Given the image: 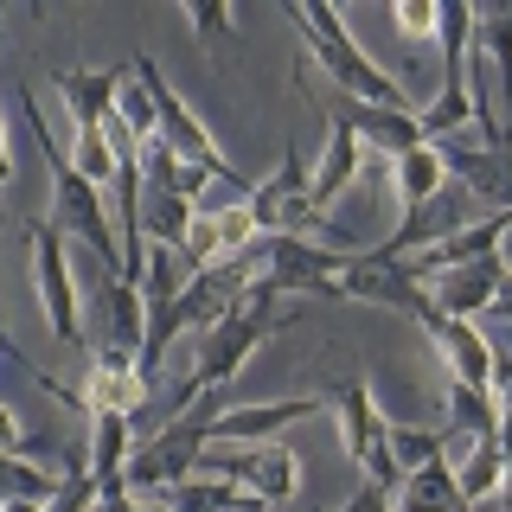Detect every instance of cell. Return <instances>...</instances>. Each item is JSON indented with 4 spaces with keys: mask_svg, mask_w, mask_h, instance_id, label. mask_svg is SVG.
<instances>
[{
    "mask_svg": "<svg viewBox=\"0 0 512 512\" xmlns=\"http://www.w3.org/2000/svg\"><path fill=\"white\" fill-rule=\"evenodd\" d=\"M13 103H20V116H26V128H32V141H39V154H45V180H52V224H58L64 237H77V244L96 256V269L122 276V237H116V218H109L103 192H96L84 173L71 167V154L52 148V128H45L39 103H32V90H20ZM122 282H128V276H122Z\"/></svg>",
    "mask_w": 512,
    "mask_h": 512,
    "instance_id": "obj_1",
    "label": "cell"
},
{
    "mask_svg": "<svg viewBox=\"0 0 512 512\" xmlns=\"http://www.w3.org/2000/svg\"><path fill=\"white\" fill-rule=\"evenodd\" d=\"M282 327H288V308H282V295H269L263 282H250V295L237 301V308H231V314H224L218 327L199 340V359H192V378L180 384V397H173V416H180V410H192L199 397L224 391V384H231L237 372H244V365H250V359H256V352H263L269 340H276Z\"/></svg>",
    "mask_w": 512,
    "mask_h": 512,
    "instance_id": "obj_2",
    "label": "cell"
},
{
    "mask_svg": "<svg viewBox=\"0 0 512 512\" xmlns=\"http://www.w3.org/2000/svg\"><path fill=\"white\" fill-rule=\"evenodd\" d=\"M282 13L295 20L301 45H308V58L333 77V84H340L346 103H372V109H416V103H410V90L397 84L391 71H378V64L365 58V45L346 32V20L327 7V0H308V7H301V0H288Z\"/></svg>",
    "mask_w": 512,
    "mask_h": 512,
    "instance_id": "obj_3",
    "label": "cell"
},
{
    "mask_svg": "<svg viewBox=\"0 0 512 512\" xmlns=\"http://www.w3.org/2000/svg\"><path fill=\"white\" fill-rule=\"evenodd\" d=\"M231 410L224 404V391H212V397H199L192 410H180V416H167V423L154 429L148 442L128 455V493L135 500H154V493H167V487H180V480H192L199 474V455H205V442H212V423Z\"/></svg>",
    "mask_w": 512,
    "mask_h": 512,
    "instance_id": "obj_4",
    "label": "cell"
},
{
    "mask_svg": "<svg viewBox=\"0 0 512 512\" xmlns=\"http://www.w3.org/2000/svg\"><path fill=\"white\" fill-rule=\"evenodd\" d=\"M128 71H135V84L148 90V103H154V141H160V148H173L180 160H192L199 173H212L218 186H231L237 199H250V186H256V180H244V173H237L231 160H224V148L212 141V128L192 116V103H186V96L167 84V71H160V64H154L148 52H135V58H128Z\"/></svg>",
    "mask_w": 512,
    "mask_h": 512,
    "instance_id": "obj_5",
    "label": "cell"
},
{
    "mask_svg": "<svg viewBox=\"0 0 512 512\" xmlns=\"http://www.w3.org/2000/svg\"><path fill=\"white\" fill-rule=\"evenodd\" d=\"M199 474L244 487L256 506H288L301 493V455L282 442H205Z\"/></svg>",
    "mask_w": 512,
    "mask_h": 512,
    "instance_id": "obj_6",
    "label": "cell"
},
{
    "mask_svg": "<svg viewBox=\"0 0 512 512\" xmlns=\"http://www.w3.org/2000/svg\"><path fill=\"white\" fill-rule=\"evenodd\" d=\"M333 404V416H340V448L352 461L365 468V480L384 493H397V461H391V416L378 410V397H372V384L365 378H340L333 391H320Z\"/></svg>",
    "mask_w": 512,
    "mask_h": 512,
    "instance_id": "obj_7",
    "label": "cell"
},
{
    "mask_svg": "<svg viewBox=\"0 0 512 512\" xmlns=\"http://www.w3.org/2000/svg\"><path fill=\"white\" fill-rule=\"evenodd\" d=\"M340 263V250L308 244V237H256V282L282 301H340Z\"/></svg>",
    "mask_w": 512,
    "mask_h": 512,
    "instance_id": "obj_8",
    "label": "cell"
},
{
    "mask_svg": "<svg viewBox=\"0 0 512 512\" xmlns=\"http://www.w3.org/2000/svg\"><path fill=\"white\" fill-rule=\"evenodd\" d=\"M26 244H32V282H39V308H45L52 340L58 346H90L84 301H77V276H71V256H64V231L39 218V224H26Z\"/></svg>",
    "mask_w": 512,
    "mask_h": 512,
    "instance_id": "obj_9",
    "label": "cell"
},
{
    "mask_svg": "<svg viewBox=\"0 0 512 512\" xmlns=\"http://www.w3.org/2000/svg\"><path fill=\"white\" fill-rule=\"evenodd\" d=\"M340 301H359V308H391V314H410V320H423L429 308H436V301H429V288L410 276L404 256H378V250L346 256V263H340Z\"/></svg>",
    "mask_w": 512,
    "mask_h": 512,
    "instance_id": "obj_10",
    "label": "cell"
},
{
    "mask_svg": "<svg viewBox=\"0 0 512 512\" xmlns=\"http://www.w3.org/2000/svg\"><path fill=\"white\" fill-rule=\"evenodd\" d=\"M436 148H442L448 180H461V192H468V199H487L493 212H512V148H487L474 128H461V135L436 141Z\"/></svg>",
    "mask_w": 512,
    "mask_h": 512,
    "instance_id": "obj_11",
    "label": "cell"
},
{
    "mask_svg": "<svg viewBox=\"0 0 512 512\" xmlns=\"http://www.w3.org/2000/svg\"><path fill=\"white\" fill-rule=\"evenodd\" d=\"M256 237H263V231H256V218H250L244 199H231V205H199V212H192V231H186L180 263H192V269L231 263V256H244Z\"/></svg>",
    "mask_w": 512,
    "mask_h": 512,
    "instance_id": "obj_12",
    "label": "cell"
},
{
    "mask_svg": "<svg viewBox=\"0 0 512 512\" xmlns=\"http://www.w3.org/2000/svg\"><path fill=\"white\" fill-rule=\"evenodd\" d=\"M148 372H141L135 352H109V346H90V372H84V391H77V404H84L90 416L96 410H116L135 423V410L148 404Z\"/></svg>",
    "mask_w": 512,
    "mask_h": 512,
    "instance_id": "obj_13",
    "label": "cell"
},
{
    "mask_svg": "<svg viewBox=\"0 0 512 512\" xmlns=\"http://www.w3.org/2000/svg\"><path fill=\"white\" fill-rule=\"evenodd\" d=\"M416 327H423V340L442 352L448 378H455V384H480V391H487V378H493V340L474 327V320H455V314L429 308Z\"/></svg>",
    "mask_w": 512,
    "mask_h": 512,
    "instance_id": "obj_14",
    "label": "cell"
},
{
    "mask_svg": "<svg viewBox=\"0 0 512 512\" xmlns=\"http://www.w3.org/2000/svg\"><path fill=\"white\" fill-rule=\"evenodd\" d=\"M506 282V256H487V263H461V269H442V276H429V301H436L442 314L455 320H480L493 308V295H500Z\"/></svg>",
    "mask_w": 512,
    "mask_h": 512,
    "instance_id": "obj_15",
    "label": "cell"
},
{
    "mask_svg": "<svg viewBox=\"0 0 512 512\" xmlns=\"http://www.w3.org/2000/svg\"><path fill=\"white\" fill-rule=\"evenodd\" d=\"M327 410V397L308 391V397H276V404H231L212 423V442H276L288 423H301V416Z\"/></svg>",
    "mask_w": 512,
    "mask_h": 512,
    "instance_id": "obj_16",
    "label": "cell"
},
{
    "mask_svg": "<svg viewBox=\"0 0 512 512\" xmlns=\"http://www.w3.org/2000/svg\"><path fill=\"white\" fill-rule=\"evenodd\" d=\"M96 320H103V340L109 352H135L141 359V333H148V301H141L135 282L109 276V269H96Z\"/></svg>",
    "mask_w": 512,
    "mask_h": 512,
    "instance_id": "obj_17",
    "label": "cell"
},
{
    "mask_svg": "<svg viewBox=\"0 0 512 512\" xmlns=\"http://www.w3.org/2000/svg\"><path fill=\"white\" fill-rule=\"evenodd\" d=\"M333 116L352 122L359 148H372L378 160H397L410 148H423V128H416V109H372V103H340Z\"/></svg>",
    "mask_w": 512,
    "mask_h": 512,
    "instance_id": "obj_18",
    "label": "cell"
},
{
    "mask_svg": "<svg viewBox=\"0 0 512 512\" xmlns=\"http://www.w3.org/2000/svg\"><path fill=\"white\" fill-rule=\"evenodd\" d=\"M116 90H122V71H84V64H64L58 71V96L71 109L77 135H103L109 109H116Z\"/></svg>",
    "mask_w": 512,
    "mask_h": 512,
    "instance_id": "obj_19",
    "label": "cell"
},
{
    "mask_svg": "<svg viewBox=\"0 0 512 512\" xmlns=\"http://www.w3.org/2000/svg\"><path fill=\"white\" fill-rule=\"evenodd\" d=\"M359 160H365V148H359V135H352V122H346V116H333L327 148H320L314 180H308V205H314V212H327V205L340 199L352 180H359Z\"/></svg>",
    "mask_w": 512,
    "mask_h": 512,
    "instance_id": "obj_20",
    "label": "cell"
},
{
    "mask_svg": "<svg viewBox=\"0 0 512 512\" xmlns=\"http://www.w3.org/2000/svg\"><path fill=\"white\" fill-rule=\"evenodd\" d=\"M468 58L480 64V77H487L493 103H512V13H474V45Z\"/></svg>",
    "mask_w": 512,
    "mask_h": 512,
    "instance_id": "obj_21",
    "label": "cell"
},
{
    "mask_svg": "<svg viewBox=\"0 0 512 512\" xmlns=\"http://www.w3.org/2000/svg\"><path fill=\"white\" fill-rule=\"evenodd\" d=\"M391 180H397V205L404 212H423L429 199H442L448 192V167H442V148H410V154H397L391 160Z\"/></svg>",
    "mask_w": 512,
    "mask_h": 512,
    "instance_id": "obj_22",
    "label": "cell"
},
{
    "mask_svg": "<svg viewBox=\"0 0 512 512\" xmlns=\"http://www.w3.org/2000/svg\"><path fill=\"white\" fill-rule=\"evenodd\" d=\"M461 506H468V500H461L455 468H448V461L404 474V480H397V493H391V512H461Z\"/></svg>",
    "mask_w": 512,
    "mask_h": 512,
    "instance_id": "obj_23",
    "label": "cell"
},
{
    "mask_svg": "<svg viewBox=\"0 0 512 512\" xmlns=\"http://www.w3.org/2000/svg\"><path fill=\"white\" fill-rule=\"evenodd\" d=\"M192 212H199V205L173 199V192L141 186V244H154V250H173V256H180V250H186V231H192Z\"/></svg>",
    "mask_w": 512,
    "mask_h": 512,
    "instance_id": "obj_24",
    "label": "cell"
},
{
    "mask_svg": "<svg viewBox=\"0 0 512 512\" xmlns=\"http://www.w3.org/2000/svg\"><path fill=\"white\" fill-rule=\"evenodd\" d=\"M128 455H135V423L116 416V410H96L90 416V474H96V487H103V480H122Z\"/></svg>",
    "mask_w": 512,
    "mask_h": 512,
    "instance_id": "obj_25",
    "label": "cell"
},
{
    "mask_svg": "<svg viewBox=\"0 0 512 512\" xmlns=\"http://www.w3.org/2000/svg\"><path fill=\"white\" fill-rule=\"evenodd\" d=\"M167 512H256V500L244 487H231V480H212V474H192L180 480V487H167V493H154Z\"/></svg>",
    "mask_w": 512,
    "mask_h": 512,
    "instance_id": "obj_26",
    "label": "cell"
},
{
    "mask_svg": "<svg viewBox=\"0 0 512 512\" xmlns=\"http://www.w3.org/2000/svg\"><path fill=\"white\" fill-rule=\"evenodd\" d=\"M205 180H212V173H199L192 160H180L173 148H160V141H148V148H141V186L173 192V199L199 205V199H205Z\"/></svg>",
    "mask_w": 512,
    "mask_h": 512,
    "instance_id": "obj_27",
    "label": "cell"
},
{
    "mask_svg": "<svg viewBox=\"0 0 512 512\" xmlns=\"http://www.w3.org/2000/svg\"><path fill=\"white\" fill-rule=\"evenodd\" d=\"M64 474H45L32 455H0V506H52Z\"/></svg>",
    "mask_w": 512,
    "mask_h": 512,
    "instance_id": "obj_28",
    "label": "cell"
},
{
    "mask_svg": "<svg viewBox=\"0 0 512 512\" xmlns=\"http://www.w3.org/2000/svg\"><path fill=\"white\" fill-rule=\"evenodd\" d=\"M442 410H448V429H461V436H500V404H493V391H480V384L448 378Z\"/></svg>",
    "mask_w": 512,
    "mask_h": 512,
    "instance_id": "obj_29",
    "label": "cell"
},
{
    "mask_svg": "<svg viewBox=\"0 0 512 512\" xmlns=\"http://www.w3.org/2000/svg\"><path fill=\"white\" fill-rule=\"evenodd\" d=\"M455 487H461V500H468V506L493 500V493L506 487V448H500V436L480 442L474 455H461V461H455Z\"/></svg>",
    "mask_w": 512,
    "mask_h": 512,
    "instance_id": "obj_30",
    "label": "cell"
},
{
    "mask_svg": "<svg viewBox=\"0 0 512 512\" xmlns=\"http://www.w3.org/2000/svg\"><path fill=\"white\" fill-rule=\"evenodd\" d=\"M391 461H397V474L436 468V461H442V429H423V423H391Z\"/></svg>",
    "mask_w": 512,
    "mask_h": 512,
    "instance_id": "obj_31",
    "label": "cell"
},
{
    "mask_svg": "<svg viewBox=\"0 0 512 512\" xmlns=\"http://www.w3.org/2000/svg\"><path fill=\"white\" fill-rule=\"evenodd\" d=\"M90 506H96V474H90V461H77V468H64L45 512H90Z\"/></svg>",
    "mask_w": 512,
    "mask_h": 512,
    "instance_id": "obj_32",
    "label": "cell"
},
{
    "mask_svg": "<svg viewBox=\"0 0 512 512\" xmlns=\"http://www.w3.org/2000/svg\"><path fill=\"white\" fill-rule=\"evenodd\" d=\"M186 26L199 32V39H212V45H224L237 32V20H231V7H224V0H186Z\"/></svg>",
    "mask_w": 512,
    "mask_h": 512,
    "instance_id": "obj_33",
    "label": "cell"
},
{
    "mask_svg": "<svg viewBox=\"0 0 512 512\" xmlns=\"http://www.w3.org/2000/svg\"><path fill=\"white\" fill-rule=\"evenodd\" d=\"M391 20H397V32H404V39H436L442 7H436V0H397Z\"/></svg>",
    "mask_w": 512,
    "mask_h": 512,
    "instance_id": "obj_34",
    "label": "cell"
},
{
    "mask_svg": "<svg viewBox=\"0 0 512 512\" xmlns=\"http://www.w3.org/2000/svg\"><path fill=\"white\" fill-rule=\"evenodd\" d=\"M26 429H20V416H13V404L0 397V455H26Z\"/></svg>",
    "mask_w": 512,
    "mask_h": 512,
    "instance_id": "obj_35",
    "label": "cell"
},
{
    "mask_svg": "<svg viewBox=\"0 0 512 512\" xmlns=\"http://www.w3.org/2000/svg\"><path fill=\"white\" fill-rule=\"evenodd\" d=\"M90 512H135V493H128V480H103Z\"/></svg>",
    "mask_w": 512,
    "mask_h": 512,
    "instance_id": "obj_36",
    "label": "cell"
},
{
    "mask_svg": "<svg viewBox=\"0 0 512 512\" xmlns=\"http://www.w3.org/2000/svg\"><path fill=\"white\" fill-rule=\"evenodd\" d=\"M487 391H493V404L512 410V352H493V378H487Z\"/></svg>",
    "mask_w": 512,
    "mask_h": 512,
    "instance_id": "obj_37",
    "label": "cell"
},
{
    "mask_svg": "<svg viewBox=\"0 0 512 512\" xmlns=\"http://www.w3.org/2000/svg\"><path fill=\"white\" fill-rule=\"evenodd\" d=\"M340 512H391V493L372 487V480H359V493H352V500H346Z\"/></svg>",
    "mask_w": 512,
    "mask_h": 512,
    "instance_id": "obj_38",
    "label": "cell"
},
{
    "mask_svg": "<svg viewBox=\"0 0 512 512\" xmlns=\"http://www.w3.org/2000/svg\"><path fill=\"white\" fill-rule=\"evenodd\" d=\"M487 320H506V327H512V269H506L500 295H493V308H487Z\"/></svg>",
    "mask_w": 512,
    "mask_h": 512,
    "instance_id": "obj_39",
    "label": "cell"
},
{
    "mask_svg": "<svg viewBox=\"0 0 512 512\" xmlns=\"http://www.w3.org/2000/svg\"><path fill=\"white\" fill-rule=\"evenodd\" d=\"M461 512H506V506H500V493H493V500H480V506H461Z\"/></svg>",
    "mask_w": 512,
    "mask_h": 512,
    "instance_id": "obj_40",
    "label": "cell"
},
{
    "mask_svg": "<svg viewBox=\"0 0 512 512\" xmlns=\"http://www.w3.org/2000/svg\"><path fill=\"white\" fill-rule=\"evenodd\" d=\"M500 506L512 512V461H506V487H500Z\"/></svg>",
    "mask_w": 512,
    "mask_h": 512,
    "instance_id": "obj_41",
    "label": "cell"
},
{
    "mask_svg": "<svg viewBox=\"0 0 512 512\" xmlns=\"http://www.w3.org/2000/svg\"><path fill=\"white\" fill-rule=\"evenodd\" d=\"M0 340H7V327H0Z\"/></svg>",
    "mask_w": 512,
    "mask_h": 512,
    "instance_id": "obj_42",
    "label": "cell"
}]
</instances>
